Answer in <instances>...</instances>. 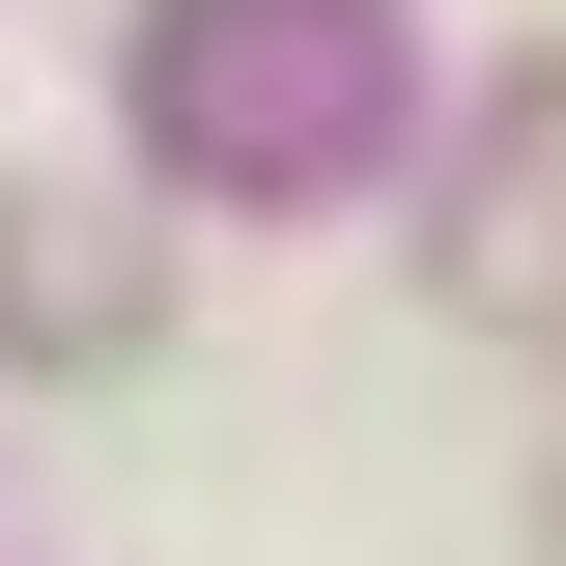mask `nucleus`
<instances>
[{"label": "nucleus", "mask_w": 566, "mask_h": 566, "mask_svg": "<svg viewBox=\"0 0 566 566\" xmlns=\"http://www.w3.org/2000/svg\"><path fill=\"white\" fill-rule=\"evenodd\" d=\"M170 114H199V170H368L397 29L368 0H170Z\"/></svg>", "instance_id": "f257e3e1"}, {"label": "nucleus", "mask_w": 566, "mask_h": 566, "mask_svg": "<svg viewBox=\"0 0 566 566\" xmlns=\"http://www.w3.org/2000/svg\"><path fill=\"white\" fill-rule=\"evenodd\" d=\"M0 340L114 368V340H142V255H114V227H57V199H0Z\"/></svg>", "instance_id": "f03ea898"}]
</instances>
